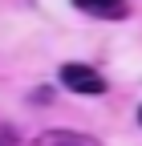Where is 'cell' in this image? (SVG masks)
<instances>
[{
    "label": "cell",
    "instance_id": "6da1fadb",
    "mask_svg": "<svg viewBox=\"0 0 142 146\" xmlns=\"http://www.w3.org/2000/svg\"><path fill=\"white\" fill-rule=\"evenodd\" d=\"M61 85L73 89V94H106V77L94 65H77V61L61 65Z\"/></svg>",
    "mask_w": 142,
    "mask_h": 146
},
{
    "label": "cell",
    "instance_id": "7a4b0ae2",
    "mask_svg": "<svg viewBox=\"0 0 142 146\" xmlns=\"http://www.w3.org/2000/svg\"><path fill=\"white\" fill-rule=\"evenodd\" d=\"M73 4H77L81 12H90V16H106V21H118V16H126L130 0H73Z\"/></svg>",
    "mask_w": 142,
    "mask_h": 146
},
{
    "label": "cell",
    "instance_id": "3957f363",
    "mask_svg": "<svg viewBox=\"0 0 142 146\" xmlns=\"http://www.w3.org/2000/svg\"><path fill=\"white\" fill-rule=\"evenodd\" d=\"M37 146H98V142L85 134H73V130H49L37 138Z\"/></svg>",
    "mask_w": 142,
    "mask_h": 146
},
{
    "label": "cell",
    "instance_id": "277c9868",
    "mask_svg": "<svg viewBox=\"0 0 142 146\" xmlns=\"http://www.w3.org/2000/svg\"><path fill=\"white\" fill-rule=\"evenodd\" d=\"M138 122H142V110H138Z\"/></svg>",
    "mask_w": 142,
    "mask_h": 146
}]
</instances>
